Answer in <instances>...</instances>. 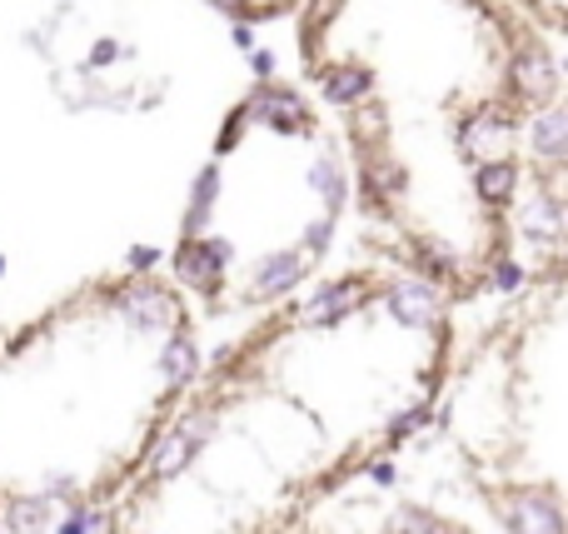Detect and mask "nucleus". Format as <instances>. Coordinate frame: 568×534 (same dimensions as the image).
<instances>
[]
</instances>
